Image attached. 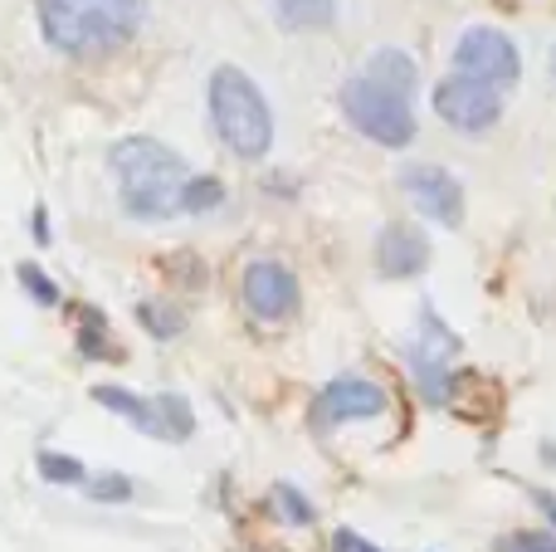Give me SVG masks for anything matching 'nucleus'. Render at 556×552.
Returning <instances> with one entry per match:
<instances>
[{"mask_svg": "<svg viewBox=\"0 0 556 552\" xmlns=\"http://www.w3.org/2000/svg\"><path fill=\"white\" fill-rule=\"evenodd\" d=\"M108 166L117 176V196L132 221H172L181 215V186L191 181L181 152L156 137H123L108 147Z\"/></svg>", "mask_w": 556, "mask_h": 552, "instance_id": "f257e3e1", "label": "nucleus"}, {"mask_svg": "<svg viewBox=\"0 0 556 552\" xmlns=\"http://www.w3.org/2000/svg\"><path fill=\"white\" fill-rule=\"evenodd\" d=\"M45 39L68 59H98L123 49L142 29V0H35Z\"/></svg>", "mask_w": 556, "mask_h": 552, "instance_id": "f03ea898", "label": "nucleus"}, {"mask_svg": "<svg viewBox=\"0 0 556 552\" xmlns=\"http://www.w3.org/2000/svg\"><path fill=\"white\" fill-rule=\"evenodd\" d=\"M211 123L215 137L240 162H264L274 147V108L240 64H220L211 74Z\"/></svg>", "mask_w": 556, "mask_h": 552, "instance_id": "7ed1b4c3", "label": "nucleus"}, {"mask_svg": "<svg viewBox=\"0 0 556 552\" xmlns=\"http://www.w3.org/2000/svg\"><path fill=\"white\" fill-rule=\"evenodd\" d=\"M342 113L362 137L381 147H410L415 142V108L405 93L386 88L381 78L362 74L342 88Z\"/></svg>", "mask_w": 556, "mask_h": 552, "instance_id": "20e7f679", "label": "nucleus"}, {"mask_svg": "<svg viewBox=\"0 0 556 552\" xmlns=\"http://www.w3.org/2000/svg\"><path fill=\"white\" fill-rule=\"evenodd\" d=\"M454 357H459V338L440 323V313L425 309L420 328L405 342V362H410V377L430 406H444L454 397Z\"/></svg>", "mask_w": 556, "mask_h": 552, "instance_id": "39448f33", "label": "nucleus"}, {"mask_svg": "<svg viewBox=\"0 0 556 552\" xmlns=\"http://www.w3.org/2000/svg\"><path fill=\"white\" fill-rule=\"evenodd\" d=\"M434 113L444 117V123L454 127V133H489V127H498L503 117V88L498 84H483V78L473 74H459L454 68L450 78H440L434 84Z\"/></svg>", "mask_w": 556, "mask_h": 552, "instance_id": "423d86ee", "label": "nucleus"}, {"mask_svg": "<svg viewBox=\"0 0 556 552\" xmlns=\"http://www.w3.org/2000/svg\"><path fill=\"white\" fill-rule=\"evenodd\" d=\"M454 68H459V74L483 78V84L508 88V84H518L522 78V54H518V45H513L503 29L469 25L459 35V45H454Z\"/></svg>", "mask_w": 556, "mask_h": 552, "instance_id": "0eeeda50", "label": "nucleus"}, {"mask_svg": "<svg viewBox=\"0 0 556 552\" xmlns=\"http://www.w3.org/2000/svg\"><path fill=\"white\" fill-rule=\"evenodd\" d=\"M240 293H244V309H250L254 318H264V323L293 318L298 299H303V293H298V274L288 269V264H278V260H254L250 269H244Z\"/></svg>", "mask_w": 556, "mask_h": 552, "instance_id": "6e6552de", "label": "nucleus"}, {"mask_svg": "<svg viewBox=\"0 0 556 552\" xmlns=\"http://www.w3.org/2000/svg\"><path fill=\"white\" fill-rule=\"evenodd\" d=\"M386 411V391L366 377H337L323 387V397L313 401V426L332 430L346 421H376Z\"/></svg>", "mask_w": 556, "mask_h": 552, "instance_id": "1a4fd4ad", "label": "nucleus"}, {"mask_svg": "<svg viewBox=\"0 0 556 552\" xmlns=\"http://www.w3.org/2000/svg\"><path fill=\"white\" fill-rule=\"evenodd\" d=\"M401 191L410 196V205L420 215H430V221L440 225H459L464 221V186L454 181L444 166H401Z\"/></svg>", "mask_w": 556, "mask_h": 552, "instance_id": "9d476101", "label": "nucleus"}, {"mask_svg": "<svg viewBox=\"0 0 556 552\" xmlns=\"http://www.w3.org/2000/svg\"><path fill=\"white\" fill-rule=\"evenodd\" d=\"M430 264V240H425L415 225H381V235H376V269H381V279H415V274Z\"/></svg>", "mask_w": 556, "mask_h": 552, "instance_id": "9b49d317", "label": "nucleus"}, {"mask_svg": "<svg viewBox=\"0 0 556 552\" xmlns=\"http://www.w3.org/2000/svg\"><path fill=\"white\" fill-rule=\"evenodd\" d=\"M93 401L103 411H117L123 421H132L142 436H156V440H172L166 436V421H162V406H156V397L152 401H142V397H132L127 387H98L93 391Z\"/></svg>", "mask_w": 556, "mask_h": 552, "instance_id": "f8f14e48", "label": "nucleus"}, {"mask_svg": "<svg viewBox=\"0 0 556 552\" xmlns=\"http://www.w3.org/2000/svg\"><path fill=\"white\" fill-rule=\"evenodd\" d=\"M366 74L381 78L386 88H395V93H405V98H410L415 84H420V68H415V59L405 54V49H376L371 64H366Z\"/></svg>", "mask_w": 556, "mask_h": 552, "instance_id": "ddd939ff", "label": "nucleus"}, {"mask_svg": "<svg viewBox=\"0 0 556 552\" xmlns=\"http://www.w3.org/2000/svg\"><path fill=\"white\" fill-rule=\"evenodd\" d=\"M274 15L283 29H327L337 20V0H274Z\"/></svg>", "mask_w": 556, "mask_h": 552, "instance_id": "4468645a", "label": "nucleus"}, {"mask_svg": "<svg viewBox=\"0 0 556 552\" xmlns=\"http://www.w3.org/2000/svg\"><path fill=\"white\" fill-rule=\"evenodd\" d=\"M225 201V181L220 176H191V181L181 186V211L186 215H205V211H215V205Z\"/></svg>", "mask_w": 556, "mask_h": 552, "instance_id": "2eb2a0df", "label": "nucleus"}, {"mask_svg": "<svg viewBox=\"0 0 556 552\" xmlns=\"http://www.w3.org/2000/svg\"><path fill=\"white\" fill-rule=\"evenodd\" d=\"M39 475L49 479V485H88V469H84V460H74V455H59V450H39Z\"/></svg>", "mask_w": 556, "mask_h": 552, "instance_id": "dca6fc26", "label": "nucleus"}, {"mask_svg": "<svg viewBox=\"0 0 556 552\" xmlns=\"http://www.w3.org/2000/svg\"><path fill=\"white\" fill-rule=\"evenodd\" d=\"M156 406H162L166 436H172V440H186L195 430V416H191V406H186V397H176V391H162V397H156Z\"/></svg>", "mask_w": 556, "mask_h": 552, "instance_id": "f3484780", "label": "nucleus"}, {"mask_svg": "<svg viewBox=\"0 0 556 552\" xmlns=\"http://www.w3.org/2000/svg\"><path fill=\"white\" fill-rule=\"evenodd\" d=\"M493 552H556V528H552V534H547V528H518V534L498 538Z\"/></svg>", "mask_w": 556, "mask_h": 552, "instance_id": "a211bd4d", "label": "nucleus"}, {"mask_svg": "<svg viewBox=\"0 0 556 552\" xmlns=\"http://www.w3.org/2000/svg\"><path fill=\"white\" fill-rule=\"evenodd\" d=\"M137 318H142V328L152 333V338H176V333L186 328V318L176 309H166V303H142Z\"/></svg>", "mask_w": 556, "mask_h": 552, "instance_id": "6ab92c4d", "label": "nucleus"}, {"mask_svg": "<svg viewBox=\"0 0 556 552\" xmlns=\"http://www.w3.org/2000/svg\"><path fill=\"white\" fill-rule=\"evenodd\" d=\"M78 352H84L88 362H103L108 352H113L108 348V338H103V318H98L93 309L84 313V328H78Z\"/></svg>", "mask_w": 556, "mask_h": 552, "instance_id": "aec40b11", "label": "nucleus"}, {"mask_svg": "<svg viewBox=\"0 0 556 552\" xmlns=\"http://www.w3.org/2000/svg\"><path fill=\"white\" fill-rule=\"evenodd\" d=\"M274 504H278V514H283V524H313V504H307L293 485H274Z\"/></svg>", "mask_w": 556, "mask_h": 552, "instance_id": "412c9836", "label": "nucleus"}, {"mask_svg": "<svg viewBox=\"0 0 556 552\" xmlns=\"http://www.w3.org/2000/svg\"><path fill=\"white\" fill-rule=\"evenodd\" d=\"M20 284H25V293L39 303V309H54V303H59V289L49 284L45 269H35V264H20Z\"/></svg>", "mask_w": 556, "mask_h": 552, "instance_id": "4be33fe9", "label": "nucleus"}, {"mask_svg": "<svg viewBox=\"0 0 556 552\" xmlns=\"http://www.w3.org/2000/svg\"><path fill=\"white\" fill-rule=\"evenodd\" d=\"M88 494H93L98 504H127V499H132V479H123V475L88 479Z\"/></svg>", "mask_w": 556, "mask_h": 552, "instance_id": "5701e85b", "label": "nucleus"}, {"mask_svg": "<svg viewBox=\"0 0 556 552\" xmlns=\"http://www.w3.org/2000/svg\"><path fill=\"white\" fill-rule=\"evenodd\" d=\"M332 552H381V548H376V543H366V538H362V534H352V528H337Z\"/></svg>", "mask_w": 556, "mask_h": 552, "instance_id": "b1692460", "label": "nucleus"}, {"mask_svg": "<svg viewBox=\"0 0 556 552\" xmlns=\"http://www.w3.org/2000/svg\"><path fill=\"white\" fill-rule=\"evenodd\" d=\"M532 499H538V509L552 518V528H556V494H547V489H532Z\"/></svg>", "mask_w": 556, "mask_h": 552, "instance_id": "393cba45", "label": "nucleus"}, {"mask_svg": "<svg viewBox=\"0 0 556 552\" xmlns=\"http://www.w3.org/2000/svg\"><path fill=\"white\" fill-rule=\"evenodd\" d=\"M35 240L49 244V215H45V211H35Z\"/></svg>", "mask_w": 556, "mask_h": 552, "instance_id": "a878e982", "label": "nucleus"}, {"mask_svg": "<svg viewBox=\"0 0 556 552\" xmlns=\"http://www.w3.org/2000/svg\"><path fill=\"white\" fill-rule=\"evenodd\" d=\"M552 78H556V49H552Z\"/></svg>", "mask_w": 556, "mask_h": 552, "instance_id": "bb28decb", "label": "nucleus"}]
</instances>
